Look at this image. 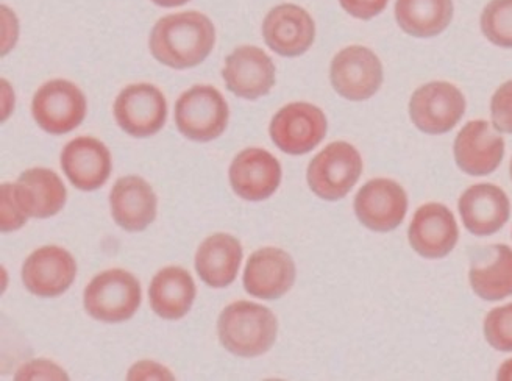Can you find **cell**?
<instances>
[{
	"label": "cell",
	"instance_id": "1",
	"mask_svg": "<svg viewBox=\"0 0 512 381\" xmlns=\"http://www.w3.org/2000/svg\"><path fill=\"white\" fill-rule=\"evenodd\" d=\"M216 43L213 22L199 11L161 18L150 33V52L163 65L188 69L207 60Z\"/></svg>",
	"mask_w": 512,
	"mask_h": 381
},
{
	"label": "cell",
	"instance_id": "2",
	"mask_svg": "<svg viewBox=\"0 0 512 381\" xmlns=\"http://www.w3.org/2000/svg\"><path fill=\"white\" fill-rule=\"evenodd\" d=\"M66 197V188L54 171H25L18 182L2 185V232H15L29 218H52L63 210Z\"/></svg>",
	"mask_w": 512,
	"mask_h": 381
},
{
	"label": "cell",
	"instance_id": "3",
	"mask_svg": "<svg viewBox=\"0 0 512 381\" xmlns=\"http://www.w3.org/2000/svg\"><path fill=\"white\" fill-rule=\"evenodd\" d=\"M217 332L222 346L236 357H260L277 339V317L263 305L239 300L222 311Z\"/></svg>",
	"mask_w": 512,
	"mask_h": 381
},
{
	"label": "cell",
	"instance_id": "4",
	"mask_svg": "<svg viewBox=\"0 0 512 381\" xmlns=\"http://www.w3.org/2000/svg\"><path fill=\"white\" fill-rule=\"evenodd\" d=\"M85 310L96 321L118 324L133 317L141 305L138 278L122 269L102 272L85 289Z\"/></svg>",
	"mask_w": 512,
	"mask_h": 381
},
{
	"label": "cell",
	"instance_id": "5",
	"mask_svg": "<svg viewBox=\"0 0 512 381\" xmlns=\"http://www.w3.org/2000/svg\"><path fill=\"white\" fill-rule=\"evenodd\" d=\"M228 119V104L213 86H194L178 97L175 104L178 130L197 143L219 138L227 129Z\"/></svg>",
	"mask_w": 512,
	"mask_h": 381
},
{
	"label": "cell",
	"instance_id": "6",
	"mask_svg": "<svg viewBox=\"0 0 512 381\" xmlns=\"http://www.w3.org/2000/svg\"><path fill=\"white\" fill-rule=\"evenodd\" d=\"M363 172V160L352 144L336 141L313 158L308 168V185L317 197L339 200L352 191Z\"/></svg>",
	"mask_w": 512,
	"mask_h": 381
},
{
	"label": "cell",
	"instance_id": "7",
	"mask_svg": "<svg viewBox=\"0 0 512 381\" xmlns=\"http://www.w3.org/2000/svg\"><path fill=\"white\" fill-rule=\"evenodd\" d=\"M466 97L448 82H431L420 86L409 100V116L420 132L444 135L466 113Z\"/></svg>",
	"mask_w": 512,
	"mask_h": 381
},
{
	"label": "cell",
	"instance_id": "8",
	"mask_svg": "<svg viewBox=\"0 0 512 381\" xmlns=\"http://www.w3.org/2000/svg\"><path fill=\"white\" fill-rule=\"evenodd\" d=\"M36 124L49 135H66L82 124L86 99L79 86L68 80H50L36 91L32 102Z\"/></svg>",
	"mask_w": 512,
	"mask_h": 381
},
{
	"label": "cell",
	"instance_id": "9",
	"mask_svg": "<svg viewBox=\"0 0 512 381\" xmlns=\"http://www.w3.org/2000/svg\"><path fill=\"white\" fill-rule=\"evenodd\" d=\"M330 80L339 96L361 102L380 90L383 66L380 58L367 47H345L331 61Z\"/></svg>",
	"mask_w": 512,
	"mask_h": 381
},
{
	"label": "cell",
	"instance_id": "10",
	"mask_svg": "<svg viewBox=\"0 0 512 381\" xmlns=\"http://www.w3.org/2000/svg\"><path fill=\"white\" fill-rule=\"evenodd\" d=\"M324 111L313 104L296 102L281 108L271 122V138L278 149L289 155H305L327 135Z\"/></svg>",
	"mask_w": 512,
	"mask_h": 381
},
{
	"label": "cell",
	"instance_id": "11",
	"mask_svg": "<svg viewBox=\"0 0 512 381\" xmlns=\"http://www.w3.org/2000/svg\"><path fill=\"white\" fill-rule=\"evenodd\" d=\"M114 118L125 133L135 138L155 135L168 118L166 97L149 83L127 86L114 102Z\"/></svg>",
	"mask_w": 512,
	"mask_h": 381
},
{
	"label": "cell",
	"instance_id": "12",
	"mask_svg": "<svg viewBox=\"0 0 512 381\" xmlns=\"http://www.w3.org/2000/svg\"><path fill=\"white\" fill-rule=\"evenodd\" d=\"M408 211V196L391 179L367 182L355 197L356 218L374 232L386 233L402 224Z\"/></svg>",
	"mask_w": 512,
	"mask_h": 381
},
{
	"label": "cell",
	"instance_id": "13",
	"mask_svg": "<svg viewBox=\"0 0 512 381\" xmlns=\"http://www.w3.org/2000/svg\"><path fill=\"white\" fill-rule=\"evenodd\" d=\"M263 36L275 54L288 58L299 57L313 46L316 24L310 13L299 5H278L264 19Z\"/></svg>",
	"mask_w": 512,
	"mask_h": 381
},
{
	"label": "cell",
	"instance_id": "14",
	"mask_svg": "<svg viewBox=\"0 0 512 381\" xmlns=\"http://www.w3.org/2000/svg\"><path fill=\"white\" fill-rule=\"evenodd\" d=\"M225 85L242 99L255 100L266 96L275 85V65L260 47L242 46L225 60Z\"/></svg>",
	"mask_w": 512,
	"mask_h": 381
},
{
	"label": "cell",
	"instance_id": "15",
	"mask_svg": "<svg viewBox=\"0 0 512 381\" xmlns=\"http://www.w3.org/2000/svg\"><path fill=\"white\" fill-rule=\"evenodd\" d=\"M409 243L427 260L447 257L458 243L459 230L452 210L442 203H427L414 214L408 230Z\"/></svg>",
	"mask_w": 512,
	"mask_h": 381
},
{
	"label": "cell",
	"instance_id": "16",
	"mask_svg": "<svg viewBox=\"0 0 512 381\" xmlns=\"http://www.w3.org/2000/svg\"><path fill=\"white\" fill-rule=\"evenodd\" d=\"M77 275V263L68 250L57 246L35 250L22 268L25 288L38 297H58L68 291Z\"/></svg>",
	"mask_w": 512,
	"mask_h": 381
},
{
	"label": "cell",
	"instance_id": "17",
	"mask_svg": "<svg viewBox=\"0 0 512 381\" xmlns=\"http://www.w3.org/2000/svg\"><path fill=\"white\" fill-rule=\"evenodd\" d=\"M294 282L296 264L285 250L264 247L250 255L244 272V288L250 296L266 300L280 299Z\"/></svg>",
	"mask_w": 512,
	"mask_h": 381
},
{
	"label": "cell",
	"instance_id": "18",
	"mask_svg": "<svg viewBox=\"0 0 512 381\" xmlns=\"http://www.w3.org/2000/svg\"><path fill=\"white\" fill-rule=\"evenodd\" d=\"M488 121H470L455 139V160L461 171L469 175H488L505 157V139Z\"/></svg>",
	"mask_w": 512,
	"mask_h": 381
},
{
	"label": "cell",
	"instance_id": "19",
	"mask_svg": "<svg viewBox=\"0 0 512 381\" xmlns=\"http://www.w3.org/2000/svg\"><path fill=\"white\" fill-rule=\"evenodd\" d=\"M281 182V166L267 150H242L230 166V183L239 197L252 202L269 199Z\"/></svg>",
	"mask_w": 512,
	"mask_h": 381
},
{
	"label": "cell",
	"instance_id": "20",
	"mask_svg": "<svg viewBox=\"0 0 512 381\" xmlns=\"http://www.w3.org/2000/svg\"><path fill=\"white\" fill-rule=\"evenodd\" d=\"M61 168L75 188L94 191L102 188L110 177V150L99 139L80 136L64 147Z\"/></svg>",
	"mask_w": 512,
	"mask_h": 381
},
{
	"label": "cell",
	"instance_id": "21",
	"mask_svg": "<svg viewBox=\"0 0 512 381\" xmlns=\"http://www.w3.org/2000/svg\"><path fill=\"white\" fill-rule=\"evenodd\" d=\"M458 207L464 227L475 236H491L502 230L511 213L505 191L491 183L470 186Z\"/></svg>",
	"mask_w": 512,
	"mask_h": 381
},
{
	"label": "cell",
	"instance_id": "22",
	"mask_svg": "<svg viewBox=\"0 0 512 381\" xmlns=\"http://www.w3.org/2000/svg\"><path fill=\"white\" fill-rule=\"evenodd\" d=\"M110 203L114 221L127 232H143L157 218V196L152 186L136 175L114 183Z\"/></svg>",
	"mask_w": 512,
	"mask_h": 381
},
{
	"label": "cell",
	"instance_id": "23",
	"mask_svg": "<svg viewBox=\"0 0 512 381\" xmlns=\"http://www.w3.org/2000/svg\"><path fill=\"white\" fill-rule=\"evenodd\" d=\"M470 285L480 299L498 302L512 296V249L505 244L477 250L470 264Z\"/></svg>",
	"mask_w": 512,
	"mask_h": 381
},
{
	"label": "cell",
	"instance_id": "24",
	"mask_svg": "<svg viewBox=\"0 0 512 381\" xmlns=\"http://www.w3.org/2000/svg\"><path fill=\"white\" fill-rule=\"evenodd\" d=\"M241 260L242 247L238 239L217 233L205 239L197 250V274L211 288H227L235 282Z\"/></svg>",
	"mask_w": 512,
	"mask_h": 381
},
{
	"label": "cell",
	"instance_id": "25",
	"mask_svg": "<svg viewBox=\"0 0 512 381\" xmlns=\"http://www.w3.org/2000/svg\"><path fill=\"white\" fill-rule=\"evenodd\" d=\"M196 283L186 269L169 266L161 269L150 283L152 310L168 321H178L191 310L196 299Z\"/></svg>",
	"mask_w": 512,
	"mask_h": 381
},
{
	"label": "cell",
	"instance_id": "26",
	"mask_svg": "<svg viewBox=\"0 0 512 381\" xmlns=\"http://www.w3.org/2000/svg\"><path fill=\"white\" fill-rule=\"evenodd\" d=\"M395 19L414 38L441 35L453 19V0H397Z\"/></svg>",
	"mask_w": 512,
	"mask_h": 381
},
{
	"label": "cell",
	"instance_id": "27",
	"mask_svg": "<svg viewBox=\"0 0 512 381\" xmlns=\"http://www.w3.org/2000/svg\"><path fill=\"white\" fill-rule=\"evenodd\" d=\"M481 30L495 46L512 49V0H491L481 15Z\"/></svg>",
	"mask_w": 512,
	"mask_h": 381
},
{
	"label": "cell",
	"instance_id": "28",
	"mask_svg": "<svg viewBox=\"0 0 512 381\" xmlns=\"http://www.w3.org/2000/svg\"><path fill=\"white\" fill-rule=\"evenodd\" d=\"M484 335L489 346L500 352H512V303L494 308L484 321Z\"/></svg>",
	"mask_w": 512,
	"mask_h": 381
},
{
	"label": "cell",
	"instance_id": "29",
	"mask_svg": "<svg viewBox=\"0 0 512 381\" xmlns=\"http://www.w3.org/2000/svg\"><path fill=\"white\" fill-rule=\"evenodd\" d=\"M491 114L495 130L512 133V80L495 91L491 100Z\"/></svg>",
	"mask_w": 512,
	"mask_h": 381
},
{
	"label": "cell",
	"instance_id": "30",
	"mask_svg": "<svg viewBox=\"0 0 512 381\" xmlns=\"http://www.w3.org/2000/svg\"><path fill=\"white\" fill-rule=\"evenodd\" d=\"M49 380V378H61L66 380L68 375L64 374L63 369L55 366L50 361H32L27 363L19 369V374L16 375V380Z\"/></svg>",
	"mask_w": 512,
	"mask_h": 381
},
{
	"label": "cell",
	"instance_id": "31",
	"mask_svg": "<svg viewBox=\"0 0 512 381\" xmlns=\"http://www.w3.org/2000/svg\"><path fill=\"white\" fill-rule=\"evenodd\" d=\"M389 0H339V4L350 16L356 19H369L383 13L384 8L388 7Z\"/></svg>",
	"mask_w": 512,
	"mask_h": 381
},
{
	"label": "cell",
	"instance_id": "32",
	"mask_svg": "<svg viewBox=\"0 0 512 381\" xmlns=\"http://www.w3.org/2000/svg\"><path fill=\"white\" fill-rule=\"evenodd\" d=\"M497 378L502 381H512V358L511 360L505 361L502 367L498 369Z\"/></svg>",
	"mask_w": 512,
	"mask_h": 381
},
{
	"label": "cell",
	"instance_id": "33",
	"mask_svg": "<svg viewBox=\"0 0 512 381\" xmlns=\"http://www.w3.org/2000/svg\"><path fill=\"white\" fill-rule=\"evenodd\" d=\"M152 2L153 4L160 5V7L171 8L188 4L189 0H152Z\"/></svg>",
	"mask_w": 512,
	"mask_h": 381
},
{
	"label": "cell",
	"instance_id": "34",
	"mask_svg": "<svg viewBox=\"0 0 512 381\" xmlns=\"http://www.w3.org/2000/svg\"><path fill=\"white\" fill-rule=\"evenodd\" d=\"M511 179H512V161H511Z\"/></svg>",
	"mask_w": 512,
	"mask_h": 381
}]
</instances>
